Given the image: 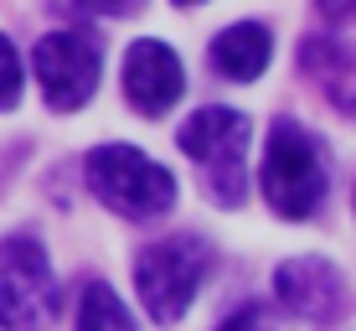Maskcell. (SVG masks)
I'll return each instance as SVG.
<instances>
[{"label": "cell", "instance_id": "obj_6", "mask_svg": "<svg viewBox=\"0 0 356 331\" xmlns=\"http://www.w3.org/2000/svg\"><path fill=\"white\" fill-rule=\"evenodd\" d=\"M36 83L52 109H78L98 88V47L83 31H52L36 42Z\"/></svg>", "mask_w": 356, "mask_h": 331}, {"label": "cell", "instance_id": "obj_5", "mask_svg": "<svg viewBox=\"0 0 356 331\" xmlns=\"http://www.w3.org/2000/svg\"><path fill=\"white\" fill-rule=\"evenodd\" d=\"M207 264H212V254H207V243L191 238V233L145 249L140 264H134V285H140L145 311H150L161 326L181 321L186 305H191V295H196V285L207 279Z\"/></svg>", "mask_w": 356, "mask_h": 331}, {"label": "cell", "instance_id": "obj_13", "mask_svg": "<svg viewBox=\"0 0 356 331\" xmlns=\"http://www.w3.org/2000/svg\"><path fill=\"white\" fill-rule=\"evenodd\" d=\"M217 331H274V326H268V311H259V305H243V311L227 316Z\"/></svg>", "mask_w": 356, "mask_h": 331}, {"label": "cell", "instance_id": "obj_2", "mask_svg": "<svg viewBox=\"0 0 356 331\" xmlns=\"http://www.w3.org/2000/svg\"><path fill=\"white\" fill-rule=\"evenodd\" d=\"M88 187L98 192V202L114 207L119 217L150 223V217L170 213L176 202V181L165 166H155L150 155H140L134 145H98L88 151Z\"/></svg>", "mask_w": 356, "mask_h": 331}, {"label": "cell", "instance_id": "obj_7", "mask_svg": "<svg viewBox=\"0 0 356 331\" xmlns=\"http://www.w3.org/2000/svg\"><path fill=\"white\" fill-rule=\"evenodd\" d=\"M181 83H186V72H181L176 52H170L165 42H134L129 57H124V93L129 104L140 109V114H165L170 104L181 99Z\"/></svg>", "mask_w": 356, "mask_h": 331}, {"label": "cell", "instance_id": "obj_3", "mask_svg": "<svg viewBox=\"0 0 356 331\" xmlns=\"http://www.w3.org/2000/svg\"><path fill=\"white\" fill-rule=\"evenodd\" d=\"M264 197L279 217H310L325 197V171L315 155V140L300 125L279 119L264 145Z\"/></svg>", "mask_w": 356, "mask_h": 331}, {"label": "cell", "instance_id": "obj_8", "mask_svg": "<svg viewBox=\"0 0 356 331\" xmlns=\"http://www.w3.org/2000/svg\"><path fill=\"white\" fill-rule=\"evenodd\" d=\"M274 290H279V300H284L294 316H305V321H330V316H341V305H346L341 275L325 259H315V254L289 259L274 275Z\"/></svg>", "mask_w": 356, "mask_h": 331}, {"label": "cell", "instance_id": "obj_1", "mask_svg": "<svg viewBox=\"0 0 356 331\" xmlns=\"http://www.w3.org/2000/svg\"><path fill=\"white\" fill-rule=\"evenodd\" d=\"M181 151L191 155V161H202L207 171V192H212V202L222 207H238L248 197V140H253V125L238 114V109H196V114L181 125Z\"/></svg>", "mask_w": 356, "mask_h": 331}, {"label": "cell", "instance_id": "obj_12", "mask_svg": "<svg viewBox=\"0 0 356 331\" xmlns=\"http://www.w3.org/2000/svg\"><path fill=\"white\" fill-rule=\"evenodd\" d=\"M16 99H21V57L10 36H0V109H10Z\"/></svg>", "mask_w": 356, "mask_h": 331}, {"label": "cell", "instance_id": "obj_4", "mask_svg": "<svg viewBox=\"0 0 356 331\" xmlns=\"http://www.w3.org/2000/svg\"><path fill=\"white\" fill-rule=\"evenodd\" d=\"M57 316V275L36 238L0 243V326L6 331H47Z\"/></svg>", "mask_w": 356, "mask_h": 331}, {"label": "cell", "instance_id": "obj_14", "mask_svg": "<svg viewBox=\"0 0 356 331\" xmlns=\"http://www.w3.org/2000/svg\"><path fill=\"white\" fill-rule=\"evenodd\" d=\"M88 10H98V16H134L140 10V0H83Z\"/></svg>", "mask_w": 356, "mask_h": 331}, {"label": "cell", "instance_id": "obj_10", "mask_svg": "<svg viewBox=\"0 0 356 331\" xmlns=\"http://www.w3.org/2000/svg\"><path fill=\"white\" fill-rule=\"evenodd\" d=\"M300 63H305V72L321 83L330 99H341L346 109H356V83H351L356 57H351V47L325 42V36H310V42H305V52H300Z\"/></svg>", "mask_w": 356, "mask_h": 331}, {"label": "cell", "instance_id": "obj_15", "mask_svg": "<svg viewBox=\"0 0 356 331\" xmlns=\"http://www.w3.org/2000/svg\"><path fill=\"white\" fill-rule=\"evenodd\" d=\"M330 21H356V0H315Z\"/></svg>", "mask_w": 356, "mask_h": 331}, {"label": "cell", "instance_id": "obj_16", "mask_svg": "<svg viewBox=\"0 0 356 331\" xmlns=\"http://www.w3.org/2000/svg\"><path fill=\"white\" fill-rule=\"evenodd\" d=\"M176 6H196V0H176Z\"/></svg>", "mask_w": 356, "mask_h": 331}, {"label": "cell", "instance_id": "obj_9", "mask_svg": "<svg viewBox=\"0 0 356 331\" xmlns=\"http://www.w3.org/2000/svg\"><path fill=\"white\" fill-rule=\"evenodd\" d=\"M268 52H274V42H268V31L259 21H238V26H227L212 42V63L232 83H253L268 68Z\"/></svg>", "mask_w": 356, "mask_h": 331}, {"label": "cell", "instance_id": "obj_11", "mask_svg": "<svg viewBox=\"0 0 356 331\" xmlns=\"http://www.w3.org/2000/svg\"><path fill=\"white\" fill-rule=\"evenodd\" d=\"M78 331H134V321L108 285H88L78 305Z\"/></svg>", "mask_w": 356, "mask_h": 331}]
</instances>
